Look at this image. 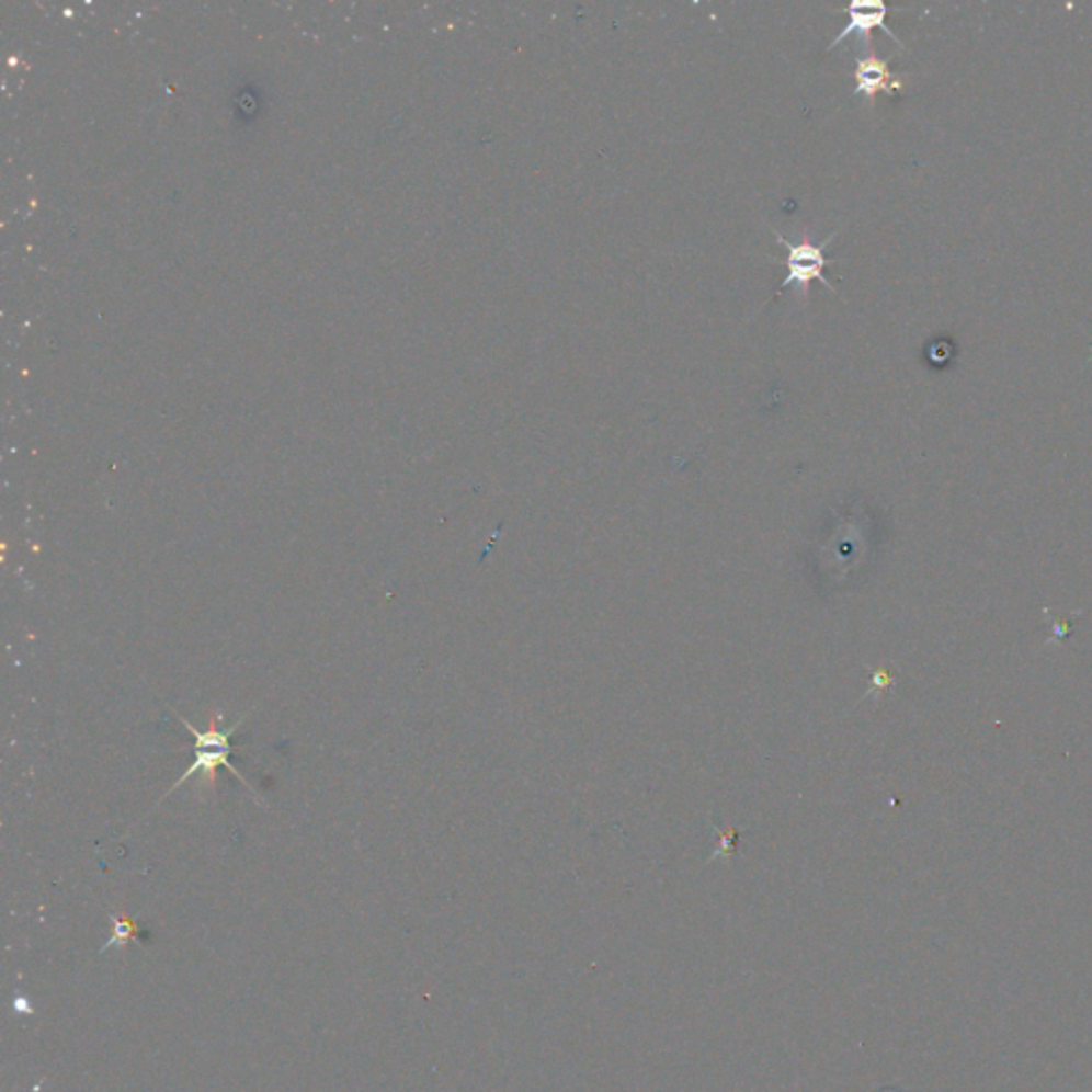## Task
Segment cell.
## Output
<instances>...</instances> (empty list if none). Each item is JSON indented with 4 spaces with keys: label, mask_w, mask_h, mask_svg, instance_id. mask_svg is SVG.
Instances as JSON below:
<instances>
[{
    "label": "cell",
    "mask_w": 1092,
    "mask_h": 1092,
    "mask_svg": "<svg viewBox=\"0 0 1092 1092\" xmlns=\"http://www.w3.org/2000/svg\"><path fill=\"white\" fill-rule=\"evenodd\" d=\"M246 717H248V715H246ZM246 717H241V719H239L235 726H231L229 730L220 728L216 721H212V724H209V728H205V730H196L195 726H193L189 719L180 717L182 726H184V728H186V730L195 737V760H193V764L184 771V775L171 785V789L164 794V798H167L169 794H173L178 787H182L186 781L193 780L196 773L207 775V780L214 783V781H216V771H218L220 766L229 769V771L234 773L235 780L241 781V783H243V785L252 792V796H254L257 792L252 789V785H250V783L246 781V777H243V775L235 769L234 762H231V751H234L231 739H234L235 732L239 730V726L246 721Z\"/></svg>",
    "instance_id": "cell-1"
},
{
    "label": "cell",
    "mask_w": 1092,
    "mask_h": 1092,
    "mask_svg": "<svg viewBox=\"0 0 1092 1092\" xmlns=\"http://www.w3.org/2000/svg\"><path fill=\"white\" fill-rule=\"evenodd\" d=\"M837 234L839 231H834V234L830 235L821 243H814V241H789L787 237H783V235L775 231L777 241L787 250V257H785V280L781 282L777 295H781L789 286H796L803 293H807L809 284L816 282V280L821 282L828 291L837 293L834 286H832V282L826 275V270L830 265H834V261H830L826 257V248L832 243V239L837 237Z\"/></svg>",
    "instance_id": "cell-2"
},
{
    "label": "cell",
    "mask_w": 1092,
    "mask_h": 1092,
    "mask_svg": "<svg viewBox=\"0 0 1092 1092\" xmlns=\"http://www.w3.org/2000/svg\"><path fill=\"white\" fill-rule=\"evenodd\" d=\"M848 15H850L848 26L828 45V52L834 49L841 41L852 37L854 33H860V35L868 37V33L873 29H881L890 39L897 41L898 45H900V39L888 29V24H886L888 7L884 2H877V0H854V2L848 4Z\"/></svg>",
    "instance_id": "cell-3"
},
{
    "label": "cell",
    "mask_w": 1092,
    "mask_h": 1092,
    "mask_svg": "<svg viewBox=\"0 0 1092 1092\" xmlns=\"http://www.w3.org/2000/svg\"><path fill=\"white\" fill-rule=\"evenodd\" d=\"M856 88L854 92L873 101L879 92H897L902 88V79L888 69V62L877 56H864L856 60L854 69Z\"/></svg>",
    "instance_id": "cell-4"
}]
</instances>
